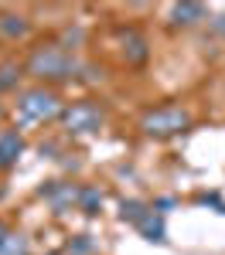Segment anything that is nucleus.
<instances>
[{
	"mask_svg": "<svg viewBox=\"0 0 225 255\" xmlns=\"http://www.w3.org/2000/svg\"><path fill=\"white\" fill-rule=\"evenodd\" d=\"M82 72L79 58L65 48V44H38L27 51L24 58V75L34 82H68Z\"/></svg>",
	"mask_w": 225,
	"mask_h": 255,
	"instance_id": "obj_1",
	"label": "nucleus"
},
{
	"mask_svg": "<svg viewBox=\"0 0 225 255\" xmlns=\"http://www.w3.org/2000/svg\"><path fill=\"white\" fill-rule=\"evenodd\" d=\"M65 113V102L55 89L48 85H31V89H20L17 92V106H14V116L17 126H38V123H51L61 119Z\"/></svg>",
	"mask_w": 225,
	"mask_h": 255,
	"instance_id": "obj_2",
	"label": "nucleus"
},
{
	"mask_svg": "<svg viewBox=\"0 0 225 255\" xmlns=\"http://www.w3.org/2000/svg\"><path fill=\"white\" fill-rule=\"evenodd\" d=\"M191 126V113L184 109V106H174V102H167V106H154V109H147L140 116V129L143 136H154V139H167V136H178Z\"/></svg>",
	"mask_w": 225,
	"mask_h": 255,
	"instance_id": "obj_3",
	"label": "nucleus"
},
{
	"mask_svg": "<svg viewBox=\"0 0 225 255\" xmlns=\"http://www.w3.org/2000/svg\"><path fill=\"white\" fill-rule=\"evenodd\" d=\"M61 129L68 136H89V133H99L102 123H106V109H102L96 99H79V102H68L65 113H61Z\"/></svg>",
	"mask_w": 225,
	"mask_h": 255,
	"instance_id": "obj_4",
	"label": "nucleus"
},
{
	"mask_svg": "<svg viewBox=\"0 0 225 255\" xmlns=\"http://www.w3.org/2000/svg\"><path fill=\"white\" fill-rule=\"evenodd\" d=\"M38 194L61 215V211H68L72 204H79V184H68V180H48Z\"/></svg>",
	"mask_w": 225,
	"mask_h": 255,
	"instance_id": "obj_5",
	"label": "nucleus"
},
{
	"mask_svg": "<svg viewBox=\"0 0 225 255\" xmlns=\"http://www.w3.org/2000/svg\"><path fill=\"white\" fill-rule=\"evenodd\" d=\"M20 153H24V133H20L17 126L0 129V174L10 170V167H17Z\"/></svg>",
	"mask_w": 225,
	"mask_h": 255,
	"instance_id": "obj_6",
	"label": "nucleus"
},
{
	"mask_svg": "<svg viewBox=\"0 0 225 255\" xmlns=\"http://www.w3.org/2000/svg\"><path fill=\"white\" fill-rule=\"evenodd\" d=\"M31 34V20L17 10H3L0 14V38L3 41H24Z\"/></svg>",
	"mask_w": 225,
	"mask_h": 255,
	"instance_id": "obj_7",
	"label": "nucleus"
},
{
	"mask_svg": "<svg viewBox=\"0 0 225 255\" xmlns=\"http://www.w3.org/2000/svg\"><path fill=\"white\" fill-rule=\"evenodd\" d=\"M205 17H208L205 3L184 0V3H174V7H171V24H174V27H195V24H202Z\"/></svg>",
	"mask_w": 225,
	"mask_h": 255,
	"instance_id": "obj_8",
	"label": "nucleus"
},
{
	"mask_svg": "<svg viewBox=\"0 0 225 255\" xmlns=\"http://www.w3.org/2000/svg\"><path fill=\"white\" fill-rule=\"evenodd\" d=\"M123 58H126V65H143L150 58V44H147V38L140 31H126L123 34Z\"/></svg>",
	"mask_w": 225,
	"mask_h": 255,
	"instance_id": "obj_9",
	"label": "nucleus"
},
{
	"mask_svg": "<svg viewBox=\"0 0 225 255\" xmlns=\"http://www.w3.org/2000/svg\"><path fill=\"white\" fill-rule=\"evenodd\" d=\"M102 201H106V194H102L96 184H79V204H75V208H79L82 215H89V218L99 215Z\"/></svg>",
	"mask_w": 225,
	"mask_h": 255,
	"instance_id": "obj_10",
	"label": "nucleus"
},
{
	"mask_svg": "<svg viewBox=\"0 0 225 255\" xmlns=\"http://www.w3.org/2000/svg\"><path fill=\"white\" fill-rule=\"evenodd\" d=\"M24 79V61H0V96L3 92H14Z\"/></svg>",
	"mask_w": 225,
	"mask_h": 255,
	"instance_id": "obj_11",
	"label": "nucleus"
},
{
	"mask_svg": "<svg viewBox=\"0 0 225 255\" xmlns=\"http://www.w3.org/2000/svg\"><path fill=\"white\" fill-rule=\"evenodd\" d=\"M137 228H140V235L147 238V242H157V245H161V242H167V228H164V215H157L154 208H150V215L143 218V221L137 225Z\"/></svg>",
	"mask_w": 225,
	"mask_h": 255,
	"instance_id": "obj_12",
	"label": "nucleus"
},
{
	"mask_svg": "<svg viewBox=\"0 0 225 255\" xmlns=\"http://www.w3.org/2000/svg\"><path fill=\"white\" fill-rule=\"evenodd\" d=\"M147 215H150V204H143V201H137V197H130V201H120V218H123V221H130V225H140Z\"/></svg>",
	"mask_w": 225,
	"mask_h": 255,
	"instance_id": "obj_13",
	"label": "nucleus"
},
{
	"mask_svg": "<svg viewBox=\"0 0 225 255\" xmlns=\"http://www.w3.org/2000/svg\"><path fill=\"white\" fill-rule=\"evenodd\" d=\"M0 255H31V242L24 232H7L3 245H0Z\"/></svg>",
	"mask_w": 225,
	"mask_h": 255,
	"instance_id": "obj_14",
	"label": "nucleus"
},
{
	"mask_svg": "<svg viewBox=\"0 0 225 255\" xmlns=\"http://www.w3.org/2000/svg\"><path fill=\"white\" fill-rule=\"evenodd\" d=\"M89 252H92V238L89 235H79L75 245H68V255H89Z\"/></svg>",
	"mask_w": 225,
	"mask_h": 255,
	"instance_id": "obj_15",
	"label": "nucleus"
},
{
	"mask_svg": "<svg viewBox=\"0 0 225 255\" xmlns=\"http://www.w3.org/2000/svg\"><path fill=\"white\" fill-rule=\"evenodd\" d=\"M212 27H215L219 34H225V17H215V24H212Z\"/></svg>",
	"mask_w": 225,
	"mask_h": 255,
	"instance_id": "obj_16",
	"label": "nucleus"
},
{
	"mask_svg": "<svg viewBox=\"0 0 225 255\" xmlns=\"http://www.w3.org/2000/svg\"><path fill=\"white\" fill-rule=\"evenodd\" d=\"M7 232H10V228H7V225L0 221V245H3V238H7Z\"/></svg>",
	"mask_w": 225,
	"mask_h": 255,
	"instance_id": "obj_17",
	"label": "nucleus"
}]
</instances>
